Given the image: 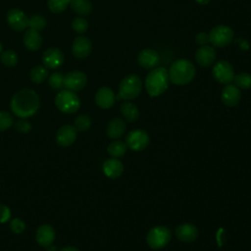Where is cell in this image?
<instances>
[{
  "label": "cell",
  "mask_w": 251,
  "mask_h": 251,
  "mask_svg": "<svg viewBox=\"0 0 251 251\" xmlns=\"http://www.w3.org/2000/svg\"><path fill=\"white\" fill-rule=\"evenodd\" d=\"M10 227L13 232L22 233L25 228V225L21 219H14L10 224Z\"/></svg>",
  "instance_id": "obj_37"
},
{
  "label": "cell",
  "mask_w": 251,
  "mask_h": 251,
  "mask_svg": "<svg viewBox=\"0 0 251 251\" xmlns=\"http://www.w3.org/2000/svg\"><path fill=\"white\" fill-rule=\"evenodd\" d=\"M126 149H127L126 144L121 140H115L111 142L107 148L109 155L112 156L113 158L123 157L126 154Z\"/></svg>",
  "instance_id": "obj_26"
},
{
  "label": "cell",
  "mask_w": 251,
  "mask_h": 251,
  "mask_svg": "<svg viewBox=\"0 0 251 251\" xmlns=\"http://www.w3.org/2000/svg\"><path fill=\"white\" fill-rule=\"evenodd\" d=\"M71 8L78 15L87 16L92 11V5L88 0H71Z\"/></svg>",
  "instance_id": "obj_25"
},
{
  "label": "cell",
  "mask_w": 251,
  "mask_h": 251,
  "mask_svg": "<svg viewBox=\"0 0 251 251\" xmlns=\"http://www.w3.org/2000/svg\"><path fill=\"white\" fill-rule=\"evenodd\" d=\"M195 42L199 45V46H204V45H208V43L210 42L209 40V33L201 31L198 32L195 36Z\"/></svg>",
  "instance_id": "obj_38"
},
{
  "label": "cell",
  "mask_w": 251,
  "mask_h": 251,
  "mask_svg": "<svg viewBox=\"0 0 251 251\" xmlns=\"http://www.w3.org/2000/svg\"><path fill=\"white\" fill-rule=\"evenodd\" d=\"M91 126V119L86 114H81L77 116L75 120V128L76 131H86Z\"/></svg>",
  "instance_id": "obj_29"
},
{
  "label": "cell",
  "mask_w": 251,
  "mask_h": 251,
  "mask_svg": "<svg viewBox=\"0 0 251 251\" xmlns=\"http://www.w3.org/2000/svg\"><path fill=\"white\" fill-rule=\"evenodd\" d=\"M92 49V43L88 37L77 36L75 38L72 46L73 55L78 59L86 58Z\"/></svg>",
  "instance_id": "obj_16"
},
{
  "label": "cell",
  "mask_w": 251,
  "mask_h": 251,
  "mask_svg": "<svg viewBox=\"0 0 251 251\" xmlns=\"http://www.w3.org/2000/svg\"><path fill=\"white\" fill-rule=\"evenodd\" d=\"M137 61L140 67L147 70H152L159 65L160 55L157 51L153 49H149V48L143 49L138 54Z\"/></svg>",
  "instance_id": "obj_15"
},
{
  "label": "cell",
  "mask_w": 251,
  "mask_h": 251,
  "mask_svg": "<svg viewBox=\"0 0 251 251\" xmlns=\"http://www.w3.org/2000/svg\"><path fill=\"white\" fill-rule=\"evenodd\" d=\"M213 76L214 78L223 84H229L234 78V70L231 64L227 61L222 60L217 62L213 67Z\"/></svg>",
  "instance_id": "obj_8"
},
{
  "label": "cell",
  "mask_w": 251,
  "mask_h": 251,
  "mask_svg": "<svg viewBox=\"0 0 251 251\" xmlns=\"http://www.w3.org/2000/svg\"><path fill=\"white\" fill-rule=\"evenodd\" d=\"M142 90V81L136 75L125 76L119 86L118 99L132 100L139 96Z\"/></svg>",
  "instance_id": "obj_4"
},
{
  "label": "cell",
  "mask_w": 251,
  "mask_h": 251,
  "mask_svg": "<svg viewBox=\"0 0 251 251\" xmlns=\"http://www.w3.org/2000/svg\"><path fill=\"white\" fill-rule=\"evenodd\" d=\"M234 85L241 89L251 88V75L247 73H239L234 75Z\"/></svg>",
  "instance_id": "obj_28"
},
{
  "label": "cell",
  "mask_w": 251,
  "mask_h": 251,
  "mask_svg": "<svg viewBox=\"0 0 251 251\" xmlns=\"http://www.w3.org/2000/svg\"><path fill=\"white\" fill-rule=\"evenodd\" d=\"M176 235L182 242H193L198 236V229L190 223L181 224L176 228Z\"/></svg>",
  "instance_id": "obj_18"
},
{
  "label": "cell",
  "mask_w": 251,
  "mask_h": 251,
  "mask_svg": "<svg viewBox=\"0 0 251 251\" xmlns=\"http://www.w3.org/2000/svg\"><path fill=\"white\" fill-rule=\"evenodd\" d=\"M45 25H46V21L40 15H33L28 19V24H27L28 28L39 31V30L43 29L45 27Z\"/></svg>",
  "instance_id": "obj_31"
},
{
  "label": "cell",
  "mask_w": 251,
  "mask_h": 251,
  "mask_svg": "<svg viewBox=\"0 0 251 251\" xmlns=\"http://www.w3.org/2000/svg\"><path fill=\"white\" fill-rule=\"evenodd\" d=\"M233 35L234 32L229 26L220 25L211 29L209 32V40L213 47L222 48L230 44L233 39Z\"/></svg>",
  "instance_id": "obj_7"
},
{
  "label": "cell",
  "mask_w": 251,
  "mask_h": 251,
  "mask_svg": "<svg viewBox=\"0 0 251 251\" xmlns=\"http://www.w3.org/2000/svg\"><path fill=\"white\" fill-rule=\"evenodd\" d=\"M198 4H200V5H206V4H208L211 0H195Z\"/></svg>",
  "instance_id": "obj_41"
},
{
  "label": "cell",
  "mask_w": 251,
  "mask_h": 251,
  "mask_svg": "<svg viewBox=\"0 0 251 251\" xmlns=\"http://www.w3.org/2000/svg\"><path fill=\"white\" fill-rule=\"evenodd\" d=\"M171 230L163 226L151 228L146 236V241L152 249H161L165 247L171 240Z\"/></svg>",
  "instance_id": "obj_6"
},
{
  "label": "cell",
  "mask_w": 251,
  "mask_h": 251,
  "mask_svg": "<svg viewBox=\"0 0 251 251\" xmlns=\"http://www.w3.org/2000/svg\"><path fill=\"white\" fill-rule=\"evenodd\" d=\"M1 52H2V44L0 43V54H1Z\"/></svg>",
  "instance_id": "obj_42"
},
{
  "label": "cell",
  "mask_w": 251,
  "mask_h": 251,
  "mask_svg": "<svg viewBox=\"0 0 251 251\" xmlns=\"http://www.w3.org/2000/svg\"><path fill=\"white\" fill-rule=\"evenodd\" d=\"M87 82V76L84 73L80 71H73L68 73L65 75L64 87L71 91H79L81 90Z\"/></svg>",
  "instance_id": "obj_10"
},
{
  "label": "cell",
  "mask_w": 251,
  "mask_h": 251,
  "mask_svg": "<svg viewBox=\"0 0 251 251\" xmlns=\"http://www.w3.org/2000/svg\"><path fill=\"white\" fill-rule=\"evenodd\" d=\"M169 73L164 67L152 69L145 78V88L151 97L163 94L169 86Z\"/></svg>",
  "instance_id": "obj_2"
},
{
  "label": "cell",
  "mask_w": 251,
  "mask_h": 251,
  "mask_svg": "<svg viewBox=\"0 0 251 251\" xmlns=\"http://www.w3.org/2000/svg\"><path fill=\"white\" fill-rule=\"evenodd\" d=\"M48 75V71L47 68L45 66H35L33 69H31L30 73H29V76L30 79L35 82V83H40L42 81H44L46 79Z\"/></svg>",
  "instance_id": "obj_27"
},
{
  "label": "cell",
  "mask_w": 251,
  "mask_h": 251,
  "mask_svg": "<svg viewBox=\"0 0 251 251\" xmlns=\"http://www.w3.org/2000/svg\"><path fill=\"white\" fill-rule=\"evenodd\" d=\"M72 27L75 32L83 33L88 28V22L84 18L77 17L72 22Z\"/></svg>",
  "instance_id": "obj_34"
},
{
  "label": "cell",
  "mask_w": 251,
  "mask_h": 251,
  "mask_svg": "<svg viewBox=\"0 0 251 251\" xmlns=\"http://www.w3.org/2000/svg\"><path fill=\"white\" fill-rule=\"evenodd\" d=\"M149 135L143 129H133L126 137V144L131 150L141 151L149 144Z\"/></svg>",
  "instance_id": "obj_9"
},
{
  "label": "cell",
  "mask_w": 251,
  "mask_h": 251,
  "mask_svg": "<svg viewBox=\"0 0 251 251\" xmlns=\"http://www.w3.org/2000/svg\"><path fill=\"white\" fill-rule=\"evenodd\" d=\"M11 217V211L9 207L0 204V223H6Z\"/></svg>",
  "instance_id": "obj_39"
},
{
  "label": "cell",
  "mask_w": 251,
  "mask_h": 251,
  "mask_svg": "<svg viewBox=\"0 0 251 251\" xmlns=\"http://www.w3.org/2000/svg\"><path fill=\"white\" fill-rule=\"evenodd\" d=\"M7 23L14 30L22 31L27 27L28 18L22 10L12 8L7 13Z\"/></svg>",
  "instance_id": "obj_11"
},
{
  "label": "cell",
  "mask_w": 251,
  "mask_h": 251,
  "mask_svg": "<svg viewBox=\"0 0 251 251\" xmlns=\"http://www.w3.org/2000/svg\"><path fill=\"white\" fill-rule=\"evenodd\" d=\"M60 251H79V250L76 249V248L74 247V246H66V247H64L63 249H61Z\"/></svg>",
  "instance_id": "obj_40"
},
{
  "label": "cell",
  "mask_w": 251,
  "mask_h": 251,
  "mask_svg": "<svg viewBox=\"0 0 251 251\" xmlns=\"http://www.w3.org/2000/svg\"><path fill=\"white\" fill-rule=\"evenodd\" d=\"M24 44L30 51H35L39 49L42 44V37L39 31L28 28L24 35Z\"/></svg>",
  "instance_id": "obj_23"
},
{
  "label": "cell",
  "mask_w": 251,
  "mask_h": 251,
  "mask_svg": "<svg viewBox=\"0 0 251 251\" xmlns=\"http://www.w3.org/2000/svg\"><path fill=\"white\" fill-rule=\"evenodd\" d=\"M103 172L106 176L110 178H117L123 174L124 165L117 158L108 159L103 164Z\"/></svg>",
  "instance_id": "obj_21"
},
{
  "label": "cell",
  "mask_w": 251,
  "mask_h": 251,
  "mask_svg": "<svg viewBox=\"0 0 251 251\" xmlns=\"http://www.w3.org/2000/svg\"><path fill=\"white\" fill-rule=\"evenodd\" d=\"M55 104L57 108L66 114L75 113L80 106L78 96L71 90H61L55 97Z\"/></svg>",
  "instance_id": "obj_5"
},
{
  "label": "cell",
  "mask_w": 251,
  "mask_h": 251,
  "mask_svg": "<svg viewBox=\"0 0 251 251\" xmlns=\"http://www.w3.org/2000/svg\"><path fill=\"white\" fill-rule=\"evenodd\" d=\"M15 129L19 132H22V133H26L28 131H30L31 129V125L28 121L25 120V119H22V120H19L16 122L15 124Z\"/></svg>",
  "instance_id": "obj_36"
},
{
  "label": "cell",
  "mask_w": 251,
  "mask_h": 251,
  "mask_svg": "<svg viewBox=\"0 0 251 251\" xmlns=\"http://www.w3.org/2000/svg\"><path fill=\"white\" fill-rule=\"evenodd\" d=\"M116 97L113 90L107 86L99 88L95 94V102L102 109H109L115 103Z\"/></svg>",
  "instance_id": "obj_20"
},
{
  "label": "cell",
  "mask_w": 251,
  "mask_h": 251,
  "mask_svg": "<svg viewBox=\"0 0 251 251\" xmlns=\"http://www.w3.org/2000/svg\"><path fill=\"white\" fill-rule=\"evenodd\" d=\"M1 62L6 67H14L18 63V56L13 50H6L1 53Z\"/></svg>",
  "instance_id": "obj_30"
},
{
  "label": "cell",
  "mask_w": 251,
  "mask_h": 251,
  "mask_svg": "<svg viewBox=\"0 0 251 251\" xmlns=\"http://www.w3.org/2000/svg\"><path fill=\"white\" fill-rule=\"evenodd\" d=\"M217 57L216 50L213 46L204 45L200 46L195 53V60L201 67L207 68L214 64Z\"/></svg>",
  "instance_id": "obj_12"
},
{
  "label": "cell",
  "mask_w": 251,
  "mask_h": 251,
  "mask_svg": "<svg viewBox=\"0 0 251 251\" xmlns=\"http://www.w3.org/2000/svg\"><path fill=\"white\" fill-rule=\"evenodd\" d=\"M14 123L13 117L6 111H0V131L8 129Z\"/></svg>",
  "instance_id": "obj_35"
},
{
  "label": "cell",
  "mask_w": 251,
  "mask_h": 251,
  "mask_svg": "<svg viewBox=\"0 0 251 251\" xmlns=\"http://www.w3.org/2000/svg\"><path fill=\"white\" fill-rule=\"evenodd\" d=\"M76 129L71 125L62 126L56 133V142L59 146L68 147L72 145L76 138Z\"/></svg>",
  "instance_id": "obj_14"
},
{
  "label": "cell",
  "mask_w": 251,
  "mask_h": 251,
  "mask_svg": "<svg viewBox=\"0 0 251 251\" xmlns=\"http://www.w3.org/2000/svg\"><path fill=\"white\" fill-rule=\"evenodd\" d=\"M64 79L65 75L59 72H56L49 76L48 83L53 89H62L64 87Z\"/></svg>",
  "instance_id": "obj_32"
},
{
  "label": "cell",
  "mask_w": 251,
  "mask_h": 251,
  "mask_svg": "<svg viewBox=\"0 0 251 251\" xmlns=\"http://www.w3.org/2000/svg\"><path fill=\"white\" fill-rule=\"evenodd\" d=\"M121 113L126 121L129 123H133L139 118L138 108L129 101H126L121 105Z\"/></svg>",
  "instance_id": "obj_24"
},
{
  "label": "cell",
  "mask_w": 251,
  "mask_h": 251,
  "mask_svg": "<svg viewBox=\"0 0 251 251\" xmlns=\"http://www.w3.org/2000/svg\"><path fill=\"white\" fill-rule=\"evenodd\" d=\"M70 2L71 0H48L47 4L51 12L61 13L70 5Z\"/></svg>",
  "instance_id": "obj_33"
},
{
  "label": "cell",
  "mask_w": 251,
  "mask_h": 251,
  "mask_svg": "<svg viewBox=\"0 0 251 251\" xmlns=\"http://www.w3.org/2000/svg\"><path fill=\"white\" fill-rule=\"evenodd\" d=\"M39 107V98L36 92L25 88L15 93L11 99V110L20 118H28L36 113Z\"/></svg>",
  "instance_id": "obj_1"
},
{
  "label": "cell",
  "mask_w": 251,
  "mask_h": 251,
  "mask_svg": "<svg viewBox=\"0 0 251 251\" xmlns=\"http://www.w3.org/2000/svg\"><path fill=\"white\" fill-rule=\"evenodd\" d=\"M168 73L169 78L174 84L184 85L194 78L196 70L189 60L178 59L171 65Z\"/></svg>",
  "instance_id": "obj_3"
},
{
  "label": "cell",
  "mask_w": 251,
  "mask_h": 251,
  "mask_svg": "<svg viewBox=\"0 0 251 251\" xmlns=\"http://www.w3.org/2000/svg\"><path fill=\"white\" fill-rule=\"evenodd\" d=\"M42 62L47 69H58L64 62V55L60 49L51 47L44 51L42 55Z\"/></svg>",
  "instance_id": "obj_13"
},
{
  "label": "cell",
  "mask_w": 251,
  "mask_h": 251,
  "mask_svg": "<svg viewBox=\"0 0 251 251\" xmlns=\"http://www.w3.org/2000/svg\"><path fill=\"white\" fill-rule=\"evenodd\" d=\"M241 98V92L239 88L233 84H226L221 94L222 102L227 107H234L236 106Z\"/></svg>",
  "instance_id": "obj_17"
},
{
  "label": "cell",
  "mask_w": 251,
  "mask_h": 251,
  "mask_svg": "<svg viewBox=\"0 0 251 251\" xmlns=\"http://www.w3.org/2000/svg\"><path fill=\"white\" fill-rule=\"evenodd\" d=\"M35 239L39 245L43 247H49L55 239L54 228L47 224L41 225L36 230Z\"/></svg>",
  "instance_id": "obj_19"
},
{
  "label": "cell",
  "mask_w": 251,
  "mask_h": 251,
  "mask_svg": "<svg viewBox=\"0 0 251 251\" xmlns=\"http://www.w3.org/2000/svg\"><path fill=\"white\" fill-rule=\"evenodd\" d=\"M126 129V125L124 120L120 118L112 119L107 126V135L112 139L120 138Z\"/></svg>",
  "instance_id": "obj_22"
}]
</instances>
